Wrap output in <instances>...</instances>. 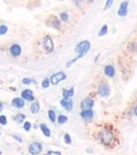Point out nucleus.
<instances>
[{
	"mask_svg": "<svg viewBox=\"0 0 137 155\" xmlns=\"http://www.w3.org/2000/svg\"><path fill=\"white\" fill-rule=\"evenodd\" d=\"M128 51L131 52V53H135L137 52V43L133 41V43H130L128 45Z\"/></svg>",
	"mask_w": 137,
	"mask_h": 155,
	"instance_id": "obj_21",
	"label": "nucleus"
},
{
	"mask_svg": "<svg viewBox=\"0 0 137 155\" xmlns=\"http://www.w3.org/2000/svg\"><path fill=\"white\" fill-rule=\"evenodd\" d=\"M80 117L85 120L86 122L92 121L93 117H94V112L92 110H85L80 112Z\"/></svg>",
	"mask_w": 137,
	"mask_h": 155,
	"instance_id": "obj_13",
	"label": "nucleus"
},
{
	"mask_svg": "<svg viewBox=\"0 0 137 155\" xmlns=\"http://www.w3.org/2000/svg\"><path fill=\"white\" fill-rule=\"evenodd\" d=\"M25 118H26L25 115L22 114V113H19V114H17L16 116L14 117V120L17 122V123L21 124V123H23V122L25 121Z\"/></svg>",
	"mask_w": 137,
	"mask_h": 155,
	"instance_id": "obj_19",
	"label": "nucleus"
},
{
	"mask_svg": "<svg viewBox=\"0 0 137 155\" xmlns=\"http://www.w3.org/2000/svg\"><path fill=\"white\" fill-rule=\"evenodd\" d=\"M7 31H8V28L6 27L4 24H2V25L0 26V34H1V35H4Z\"/></svg>",
	"mask_w": 137,
	"mask_h": 155,
	"instance_id": "obj_27",
	"label": "nucleus"
},
{
	"mask_svg": "<svg viewBox=\"0 0 137 155\" xmlns=\"http://www.w3.org/2000/svg\"><path fill=\"white\" fill-rule=\"evenodd\" d=\"M112 4H114V1H112V0H108V1H106L105 6H104V10H108V8H110Z\"/></svg>",
	"mask_w": 137,
	"mask_h": 155,
	"instance_id": "obj_29",
	"label": "nucleus"
},
{
	"mask_svg": "<svg viewBox=\"0 0 137 155\" xmlns=\"http://www.w3.org/2000/svg\"><path fill=\"white\" fill-rule=\"evenodd\" d=\"M98 93L100 96L102 97H107L110 94V86L105 82H102L98 87Z\"/></svg>",
	"mask_w": 137,
	"mask_h": 155,
	"instance_id": "obj_6",
	"label": "nucleus"
},
{
	"mask_svg": "<svg viewBox=\"0 0 137 155\" xmlns=\"http://www.w3.org/2000/svg\"><path fill=\"white\" fill-rule=\"evenodd\" d=\"M98 141L106 148H114L119 144V140L111 126H105L98 131Z\"/></svg>",
	"mask_w": 137,
	"mask_h": 155,
	"instance_id": "obj_1",
	"label": "nucleus"
},
{
	"mask_svg": "<svg viewBox=\"0 0 137 155\" xmlns=\"http://www.w3.org/2000/svg\"><path fill=\"white\" fill-rule=\"evenodd\" d=\"M50 84H52V83H51V79H49V78H44L43 81H41V87L44 89L49 88Z\"/></svg>",
	"mask_w": 137,
	"mask_h": 155,
	"instance_id": "obj_22",
	"label": "nucleus"
},
{
	"mask_svg": "<svg viewBox=\"0 0 137 155\" xmlns=\"http://www.w3.org/2000/svg\"><path fill=\"white\" fill-rule=\"evenodd\" d=\"M40 110V106H39L38 101H33L30 106V111H31L32 114H37Z\"/></svg>",
	"mask_w": 137,
	"mask_h": 155,
	"instance_id": "obj_18",
	"label": "nucleus"
},
{
	"mask_svg": "<svg viewBox=\"0 0 137 155\" xmlns=\"http://www.w3.org/2000/svg\"><path fill=\"white\" fill-rule=\"evenodd\" d=\"M66 78H67L66 73H63V71H59V73H53L50 79H51V83H52V84H53V85H57L60 82L64 81Z\"/></svg>",
	"mask_w": 137,
	"mask_h": 155,
	"instance_id": "obj_7",
	"label": "nucleus"
},
{
	"mask_svg": "<svg viewBox=\"0 0 137 155\" xmlns=\"http://www.w3.org/2000/svg\"><path fill=\"white\" fill-rule=\"evenodd\" d=\"M59 17H60V20L62 22H67L69 19V15H68V12H61V14L59 15Z\"/></svg>",
	"mask_w": 137,
	"mask_h": 155,
	"instance_id": "obj_25",
	"label": "nucleus"
},
{
	"mask_svg": "<svg viewBox=\"0 0 137 155\" xmlns=\"http://www.w3.org/2000/svg\"><path fill=\"white\" fill-rule=\"evenodd\" d=\"M22 83H23L24 85H30L32 83V80L31 79H29V78H25V79L22 80Z\"/></svg>",
	"mask_w": 137,
	"mask_h": 155,
	"instance_id": "obj_31",
	"label": "nucleus"
},
{
	"mask_svg": "<svg viewBox=\"0 0 137 155\" xmlns=\"http://www.w3.org/2000/svg\"><path fill=\"white\" fill-rule=\"evenodd\" d=\"M73 94H74V88L73 87H71L70 89H63L62 91V95L64 98H70L73 96Z\"/></svg>",
	"mask_w": 137,
	"mask_h": 155,
	"instance_id": "obj_16",
	"label": "nucleus"
},
{
	"mask_svg": "<svg viewBox=\"0 0 137 155\" xmlns=\"http://www.w3.org/2000/svg\"><path fill=\"white\" fill-rule=\"evenodd\" d=\"M104 73H105V76H107V77L114 78V76H116V69H114V65L111 64L106 65V66L104 67Z\"/></svg>",
	"mask_w": 137,
	"mask_h": 155,
	"instance_id": "obj_14",
	"label": "nucleus"
},
{
	"mask_svg": "<svg viewBox=\"0 0 137 155\" xmlns=\"http://www.w3.org/2000/svg\"><path fill=\"white\" fill-rule=\"evenodd\" d=\"M107 31H108V26L107 25H103L101 27V29H100L98 35H99V36H104L105 34H107Z\"/></svg>",
	"mask_w": 137,
	"mask_h": 155,
	"instance_id": "obj_24",
	"label": "nucleus"
},
{
	"mask_svg": "<svg viewBox=\"0 0 137 155\" xmlns=\"http://www.w3.org/2000/svg\"><path fill=\"white\" fill-rule=\"evenodd\" d=\"M0 123H1L2 125H5V124L7 123V119H6V117L4 116V115L0 116Z\"/></svg>",
	"mask_w": 137,
	"mask_h": 155,
	"instance_id": "obj_30",
	"label": "nucleus"
},
{
	"mask_svg": "<svg viewBox=\"0 0 137 155\" xmlns=\"http://www.w3.org/2000/svg\"><path fill=\"white\" fill-rule=\"evenodd\" d=\"M47 155H62V153L58 151H49L47 153Z\"/></svg>",
	"mask_w": 137,
	"mask_h": 155,
	"instance_id": "obj_33",
	"label": "nucleus"
},
{
	"mask_svg": "<svg viewBox=\"0 0 137 155\" xmlns=\"http://www.w3.org/2000/svg\"><path fill=\"white\" fill-rule=\"evenodd\" d=\"M24 129H25L26 131H30V129H31V123H30L29 121H26L25 123H24Z\"/></svg>",
	"mask_w": 137,
	"mask_h": 155,
	"instance_id": "obj_28",
	"label": "nucleus"
},
{
	"mask_svg": "<svg viewBox=\"0 0 137 155\" xmlns=\"http://www.w3.org/2000/svg\"><path fill=\"white\" fill-rule=\"evenodd\" d=\"M61 20L56 16H50L45 20V25L53 29H60L61 28Z\"/></svg>",
	"mask_w": 137,
	"mask_h": 155,
	"instance_id": "obj_3",
	"label": "nucleus"
},
{
	"mask_svg": "<svg viewBox=\"0 0 137 155\" xmlns=\"http://www.w3.org/2000/svg\"><path fill=\"white\" fill-rule=\"evenodd\" d=\"M133 113H134V115H135V116L137 117V106H135V108H134Z\"/></svg>",
	"mask_w": 137,
	"mask_h": 155,
	"instance_id": "obj_34",
	"label": "nucleus"
},
{
	"mask_svg": "<svg viewBox=\"0 0 137 155\" xmlns=\"http://www.w3.org/2000/svg\"><path fill=\"white\" fill-rule=\"evenodd\" d=\"M47 117H49V119L51 120L53 123H56V120H57V115H56L55 111H54V110H49V112H47Z\"/></svg>",
	"mask_w": 137,
	"mask_h": 155,
	"instance_id": "obj_20",
	"label": "nucleus"
},
{
	"mask_svg": "<svg viewBox=\"0 0 137 155\" xmlns=\"http://www.w3.org/2000/svg\"><path fill=\"white\" fill-rule=\"evenodd\" d=\"M90 48H91V43L89 40H82V41H80V43H78L77 45V47H75V49H74V52L77 54V56L75 58L71 59L70 61H68L66 64V67H70L73 63L77 62L78 59L84 57V56L89 52Z\"/></svg>",
	"mask_w": 137,
	"mask_h": 155,
	"instance_id": "obj_2",
	"label": "nucleus"
},
{
	"mask_svg": "<svg viewBox=\"0 0 137 155\" xmlns=\"http://www.w3.org/2000/svg\"><path fill=\"white\" fill-rule=\"evenodd\" d=\"M28 152L31 155H38L42 152V144L39 142H32L28 146Z\"/></svg>",
	"mask_w": 137,
	"mask_h": 155,
	"instance_id": "obj_5",
	"label": "nucleus"
},
{
	"mask_svg": "<svg viewBox=\"0 0 137 155\" xmlns=\"http://www.w3.org/2000/svg\"><path fill=\"white\" fill-rule=\"evenodd\" d=\"M21 97L23 98L24 100H26V101H33L34 100L33 91L30 90V89H25V90L22 91Z\"/></svg>",
	"mask_w": 137,
	"mask_h": 155,
	"instance_id": "obj_10",
	"label": "nucleus"
},
{
	"mask_svg": "<svg viewBox=\"0 0 137 155\" xmlns=\"http://www.w3.org/2000/svg\"><path fill=\"white\" fill-rule=\"evenodd\" d=\"M93 106H94V99L92 97H86L82 100L80 102V109L82 111L85 110H92Z\"/></svg>",
	"mask_w": 137,
	"mask_h": 155,
	"instance_id": "obj_8",
	"label": "nucleus"
},
{
	"mask_svg": "<svg viewBox=\"0 0 137 155\" xmlns=\"http://www.w3.org/2000/svg\"><path fill=\"white\" fill-rule=\"evenodd\" d=\"M63 139H64L65 144H67V145H70V144L72 143V141H71V137L69 136L68 134H65L64 137H63Z\"/></svg>",
	"mask_w": 137,
	"mask_h": 155,
	"instance_id": "obj_26",
	"label": "nucleus"
},
{
	"mask_svg": "<svg viewBox=\"0 0 137 155\" xmlns=\"http://www.w3.org/2000/svg\"><path fill=\"white\" fill-rule=\"evenodd\" d=\"M39 127H40V130H41V132L43 134V136L44 137H50L52 136V132H51V130H50V128L47 127L45 124H40L39 125Z\"/></svg>",
	"mask_w": 137,
	"mask_h": 155,
	"instance_id": "obj_17",
	"label": "nucleus"
},
{
	"mask_svg": "<svg viewBox=\"0 0 137 155\" xmlns=\"http://www.w3.org/2000/svg\"><path fill=\"white\" fill-rule=\"evenodd\" d=\"M12 106L17 109H22V108H24V106H25V101H24L23 98L16 97L12 100Z\"/></svg>",
	"mask_w": 137,
	"mask_h": 155,
	"instance_id": "obj_15",
	"label": "nucleus"
},
{
	"mask_svg": "<svg viewBox=\"0 0 137 155\" xmlns=\"http://www.w3.org/2000/svg\"><path fill=\"white\" fill-rule=\"evenodd\" d=\"M42 48L47 53H53L54 52V41H53V38L51 37L50 35H47L44 36L42 39Z\"/></svg>",
	"mask_w": 137,
	"mask_h": 155,
	"instance_id": "obj_4",
	"label": "nucleus"
},
{
	"mask_svg": "<svg viewBox=\"0 0 137 155\" xmlns=\"http://www.w3.org/2000/svg\"><path fill=\"white\" fill-rule=\"evenodd\" d=\"M60 104L64 110H66V111L72 110L73 102H72V100H71V98H63V99H61Z\"/></svg>",
	"mask_w": 137,
	"mask_h": 155,
	"instance_id": "obj_11",
	"label": "nucleus"
},
{
	"mask_svg": "<svg viewBox=\"0 0 137 155\" xmlns=\"http://www.w3.org/2000/svg\"><path fill=\"white\" fill-rule=\"evenodd\" d=\"M67 121H68V118H67V116H65V115H59L58 116V123L60 124V125L65 124Z\"/></svg>",
	"mask_w": 137,
	"mask_h": 155,
	"instance_id": "obj_23",
	"label": "nucleus"
},
{
	"mask_svg": "<svg viewBox=\"0 0 137 155\" xmlns=\"http://www.w3.org/2000/svg\"><path fill=\"white\" fill-rule=\"evenodd\" d=\"M9 53L12 57H19V56L22 54L21 46L18 45V43H14V45H12L9 48Z\"/></svg>",
	"mask_w": 137,
	"mask_h": 155,
	"instance_id": "obj_9",
	"label": "nucleus"
},
{
	"mask_svg": "<svg viewBox=\"0 0 137 155\" xmlns=\"http://www.w3.org/2000/svg\"><path fill=\"white\" fill-rule=\"evenodd\" d=\"M128 5H129V1H124L121 3L120 8L117 10V15L120 17H125L128 14Z\"/></svg>",
	"mask_w": 137,
	"mask_h": 155,
	"instance_id": "obj_12",
	"label": "nucleus"
},
{
	"mask_svg": "<svg viewBox=\"0 0 137 155\" xmlns=\"http://www.w3.org/2000/svg\"><path fill=\"white\" fill-rule=\"evenodd\" d=\"M99 56H100V55H97V57L95 58V62H97V60H98V58H99Z\"/></svg>",
	"mask_w": 137,
	"mask_h": 155,
	"instance_id": "obj_35",
	"label": "nucleus"
},
{
	"mask_svg": "<svg viewBox=\"0 0 137 155\" xmlns=\"http://www.w3.org/2000/svg\"><path fill=\"white\" fill-rule=\"evenodd\" d=\"M12 137H14V139L16 140V141L20 142V143H22V142H23V140H22V137H20V136H17V134H12Z\"/></svg>",
	"mask_w": 137,
	"mask_h": 155,
	"instance_id": "obj_32",
	"label": "nucleus"
}]
</instances>
